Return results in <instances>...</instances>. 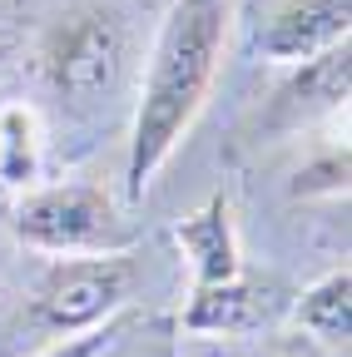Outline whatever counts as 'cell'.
Masks as SVG:
<instances>
[{
    "mask_svg": "<svg viewBox=\"0 0 352 357\" xmlns=\"http://www.w3.org/2000/svg\"><path fill=\"white\" fill-rule=\"evenodd\" d=\"M234 0H174L169 20L144 60L135 124H129V154H124V189L129 199H144L154 174L174 159L194 129L208 89L218 79V60L229 45Z\"/></svg>",
    "mask_w": 352,
    "mask_h": 357,
    "instance_id": "obj_1",
    "label": "cell"
},
{
    "mask_svg": "<svg viewBox=\"0 0 352 357\" xmlns=\"http://www.w3.org/2000/svg\"><path fill=\"white\" fill-rule=\"evenodd\" d=\"M135 65V35L129 20L109 6H79L60 15V25L40 45V75L70 119H95Z\"/></svg>",
    "mask_w": 352,
    "mask_h": 357,
    "instance_id": "obj_2",
    "label": "cell"
},
{
    "mask_svg": "<svg viewBox=\"0 0 352 357\" xmlns=\"http://www.w3.org/2000/svg\"><path fill=\"white\" fill-rule=\"evenodd\" d=\"M10 234L50 258H95V253H129L135 229L119 204L95 184H50L25 189L10 213Z\"/></svg>",
    "mask_w": 352,
    "mask_h": 357,
    "instance_id": "obj_3",
    "label": "cell"
},
{
    "mask_svg": "<svg viewBox=\"0 0 352 357\" xmlns=\"http://www.w3.org/2000/svg\"><path fill=\"white\" fill-rule=\"evenodd\" d=\"M135 298V263L129 253H95V258H55L40 278L30 307L40 333L75 337L90 333L129 307Z\"/></svg>",
    "mask_w": 352,
    "mask_h": 357,
    "instance_id": "obj_4",
    "label": "cell"
},
{
    "mask_svg": "<svg viewBox=\"0 0 352 357\" xmlns=\"http://www.w3.org/2000/svg\"><path fill=\"white\" fill-rule=\"evenodd\" d=\"M278 312H283V298H278L273 283H263L253 273H238L229 283L194 288L179 328L199 333V337H253L263 328H273Z\"/></svg>",
    "mask_w": 352,
    "mask_h": 357,
    "instance_id": "obj_5",
    "label": "cell"
},
{
    "mask_svg": "<svg viewBox=\"0 0 352 357\" xmlns=\"http://www.w3.org/2000/svg\"><path fill=\"white\" fill-rule=\"evenodd\" d=\"M352 0H283L258 30V50L283 65H303L332 45H347Z\"/></svg>",
    "mask_w": 352,
    "mask_h": 357,
    "instance_id": "obj_6",
    "label": "cell"
},
{
    "mask_svg": "<svg viewBox=\"0 0 352 357\" xmlns=\"http://www.w3.org/2000/svg\"><path fill=\"white\" fill-rule=\"evenodd\" d=\"M174 243H179V253L189 258L194 288H213V283H229V278L243 273L229 199H213V204H204L199 213H189L179 229H174Z\"/></svg>",
    "mask_w": 352,
    "mask_h": 357,
    "instance_id": "obj_7",
    "label": "cell"
},
{
    "mask_svg": "<svg viewBox=\"0 0 352 357\" xmlns=\"http://www.w3.org/2000/svg\"><path fill=\"white\" fill-rule=\"evenodd\" d=\"M352 273H347V263L332 268L328 278H318L313 288H307L298 303H293V318L298 328H307L318 342L328 347H347V333H352Z\"/></svg>",
    "mask_w": 352,
    "mask_h": 357,
    "instance_id": "obj_8",
    "label": "cell"
},
{
    "mask_svg": "<svg viewBox=\"0 0 352 357\" xmlns=\"http://www.w3.org/2000/svg\"><path fill=\"white\" fill-rule=\"evenodd\" d=\"M40 178V119L30 105H0V194H25Z\"/></svg>",
    "mask_w": 352,
    "mask_h": 357,
    "instance_id": "obj_9",
    "label": "cell"
},
{
    "mask_svg": "<svg viewBox=\"0 0 352 357\" xmlns=\"http://www.w3.org/2000/svg\"><path fill=\"white\" fill-rule=\"evenodd\" d=\"M347 84H352V55H347V45H332V50L298 65V75L283 89V105L337 109V105H347Z\"/></svg>",
    "mask_w": 352,
    "mask_h": 357,
    "instance_id": "obj_10",
    "label": "cell"
},
{
    "mask_svg": "<svg viewBox=\"0 0 352 357\" xmlns=\"http://www.w3.org/2000/svg\"><path fill=\"white\" fill-rule=\"evenodd\" d=\"M124 333V312L119 318H109V323H100V328H90V333H75V337H60L55 347H45L40 357H105L109 347H114V337Z\"/></svg>",
    "mask_w": 352,
    "mask_h": 357,
    "instance_id": "obj_11",
    "label": "cell"
},
{
    "mask_svg": "<svg viewBox=\"0 0 352 357\" xmlns=\"http://www.w3.org/2000/svg\"><path fill=\"white\" fill-rule=\"evenodd\" d=\"M298 178H307V184H298V194H347V154H337V159H328L318 169H307Z\"/></svg>",
    "mask_w": 352,
    "mask_h": 357,
    "instance_id": "obj_12",
    "label": "cell"
},
{
    "mask_svg": "<svg viewBox=\"0 0 352 357\" xmlns=\"http://www.w3.org/2000/svg\"><path fill=\"white\" fill-rule=\"evenodd\" d=\"M154 357H179V352H174V342H169V337H164V342H159V352H154Z\"/></svg>",
    "mask_w": 352,
    "mask_h": 357,
    "instance_id": "obj_13",
    "label": "cell"
},
{
    "mask_svg": "<svg viewBox=\"0 0 352 357\" xmlns=\"http://www.w3.org/2000/svg\"><path fill=\"white\" fill-rule=\"evenodd\" d=\"M10 55H15V45H10V40H0V60H10Z\"/></svg>",
    "mask_w": 352,
    "mask_h": 357,
    "instance_id": "obj_14",
    "label": "cell"
},
{
    "mask_svg": "<svg viewBox=\"0 0 352 357\" xmlns=\"http://www.w3.org/2000/svg\"><path fill=\"white\" fill-rule=\"evenodd\" d=\"M213 357H263V352H213Z\"/></svg>",
    "mask_w": 352,
    "mask_h": 357,
    "instance_id": "obj_15",
    "label": "cell"
}]
</instances>
